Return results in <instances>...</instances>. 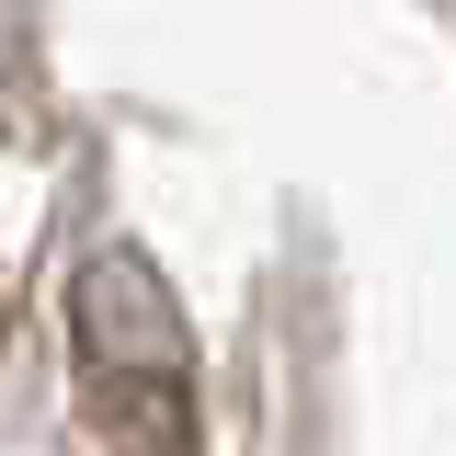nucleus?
<instances>
[{
	"label": "nucleus",
	"instance_id": "nucleus-1",
	"mask_svg": "<svg viewBox=\"0 0 456 456\" xmlns=\"http://www.w3.org/2000/svg\"><path fill=\"white\" fill-rule=\"evenodd\" d=\"M80 354L103 365L114 388H160L183 377V308L149 274V251H92L80 263Z\"/></svg>",
	"mask_w": 456,
	"mask_h": 456
}]
</instances>
